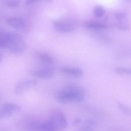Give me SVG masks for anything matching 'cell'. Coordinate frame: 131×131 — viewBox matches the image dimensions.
Returning a JSON list of instances; mask_svg holds the SVG:
<instances>
[{"mask_svg":"<svg viewBox=\"0 0 131 131\" xmlns=\"http://www.w3.org/2000/svg\"><path fill=\"white\" fill-rule=\"evenodd\" d=\"M54 98L60 103H79L85 99V90L80 86L70 85L56 92Z\"/></svg>","mask_w":131,"mask_h":131,"instance_id":"6da1fadb","label":"cell"},{"mask_svg":"<svg viewBox=\"0 0 131 131\" xmlns=\"http://www.w3.org/2000/svg\"><path fill=\"white\" fill-rule=\"evenodd\" d=\"M7 39V49L14 54H20L24 52L27 49V45L23 37L16 32L9 33Z\"/></svg>","mask_w":131,"mask_h":131,"instance_id":"7a4b0ae2","label":"cell"},{"mask_svg":"<svg viewBox=\"0 0 131 131\" xmlns=\"http://www.w3.org/2000/svg\"><path fill=\"white\" fill-rule=\"evenodd\" d=\"M48 121L52 124L54 131L62 130L68 125L67 119L63 112L59 110H54L50 113Z\"/></svg>","mask_w":131,"mask_h":131,"instance_id":"3957f363","label":"cell"},{"mask_svg":"<svg viewBox=\"0 0 131 131\" xmlns=\"http://www.w3.org/2000/svg\"><path fill=\"white\" fill-rule=\"evenodd\" d=\"M21 107L17 104L7 103L0 108V119H3L10 118L15 113L21 110Z\"/></svg>","mask_w":131,"mask_h":131,"instance_id":"277c9868","label":"cell"},{"mask_svg":"<svg viewBox=\"0 0 131 131\" xmlns=\"http://www.w3.org/2000/svg\"><path fill=\"white\" fill-rule=\"evenodd\" d=\"M38 85V82L35 80H21L17 83L14 89L15 93L17 95L23 94L29 90Z\"/></svg>","mask_w":131,"mask_h":131,"instance_id":"5b68a950","label":"cell"},{"mask_svg":"<svg viewBox=\"0 0 131 131\" xmlns=\"http://www.w3.org/2000/svg\"><path fill=\"white\" fill-rule=\"evenodd\" d=\"M29 73L33 76L42 79L51 78L54 73V69L50 67H42L30 70Z\"/></svg>","mask_w":131,"mask_h":131,"instance_id":"8992f818","label":"cell"},{"mask_svg":"<svg viewBox=\"0 0 131 131\" xmlns=\"http://www.w3.org/2000/svg\"><path fill=\"white\" fill-rule=\"evenodd\" d=\"M39 121L32 117H26L21 119L17 123L19 128L27 130H36L37 126Z\"/></svg>","mask_w":131,"mask_h":131,"instance_id":"52a82bcc","label":"cell"},{"mask_svg":"<svg viewBox=\"0 0 131 131\" xmlns=\"http://www.w3.org/2000/svg\"><path fill=\"white\" fill-rule=\"evenodd\" d=\"M53 26L56 30L61 33H70L75 29L73 24L70 22L64 20H58L54 21Z\"/></svg>","mask_w":131,"mask_h":131,"instance_id":"ba28073f","label":"cell"},{"mask_svg":"<svg viewBox=\"0 0 131 131\" xmlns=\"http://www.w3.org/2000/svg\"><path fill=\"white\" fill-rule=\"evenodd\" d=\"M6 22L9 26L16 29H23L25 25L24 20L18 17H8L6 19Z\"/></svg>","mask_w":131,"mask_h":131,"instance_id":"9c48e42d","label":"cell"},{"mask_svg":"<svg viewBox=\"0 0 131 131\" xmlns=\"http://www.w3.org/2000/svg\"><path fill=\"white\" fill-rule=\"evenodd\" d=\"M62 73L76 77H80L83 75V72L81 69L75 67H63L61 69Z\"/></svg>","mask_w":131,"mask_h":131,"instance_id":"30bf717a","label":"cell"},{"mask_svg":"<svg viewBox=\"0 0 131 131\" xmlns=\"http://www.w3.org/2000/svg\"><path fill=\"white\" fill-rule=\"evenodd\" d=\"M84 25L86 28L89 29L98 30L104 29L107 28V26L105 24L100 22L92 20L87 21L85 23Z\"/></svg>","mask_w":131,"mask_h":131,"instance_id":"8fae6325","label":"cell"},{"mask_svg":"<svg viewBox=\"0 0 131 131\" xmlns=\"http://www.w3.org/2000/svg\"><path fill=\"white\" fill-rule=\"evenodd\" d=\"M36 57L40 61L46 64H52L54 63L53 57L44 53H37L36 54Z\"/></svg>","mask_w":131,"mask_h":131,"instance_id":"7c38bea8","label":"cell"},{"mask_svg":"<svg viewBox=\"0 0 131 131\" xmlns=\"http://www.w3.org/2000/svg\"><path fill=\"white\" fill-rule=\"evenodd\" d=\"M36 130L52 131H54V129L52 124L47 120L45 122H39L37 126Z\"/></svg>","mask_w":131,"mask_h":131,"instance_id":"4fadbf2b","label":"cell"},{"mask_svg":"<svg viewBox=\"0 0 131 131\" xmlns=\"http://www.w3.org/2000/svg\"><path fill=\"white\" fill-rule=\"evenodd\" d=\"M20 3V0H3V4L7 7L15 8L19 7Z\"/></svg>","mask_w":131,"mask_h":131,"instance_id":"5bb4252c","label":"cell"},{"mask_svg":"<svg viewBox=\"0 0 131 131\" xmlns=\"http://www.w3.org/2000/svg\"><path fill=\"white\" fill-rule=\"evenodd\" d=\"M126 19V18L118 20L117 26L118 28L121 30H127L129 28L128 21Z\"/></svg>","mask_w":131,"mask_h":131,"instance_id":"9a60e30c","label":"cell"},{"mask_svg":"<svg viewBox=\"0 0 131 131\" xmlns=\"http://www.w3.org/2000/svg\"><path fill=\"white\" fill-rule=\"evenodd\" d=\"M105 9L101 6H96L93 10V14L97 17H102L105 14Z\"/></svg>","mask_w":131,"mask_h":131,"instance_id":"2e32d148","label":"cell"},{"mask_svg":"<svg viewBox=\"0 0 131 131\" xmlns=\"http://www.w3.org/2000/svg\"><path fill=\"white\" fill-rule=\"evenodd\" d=\"M115 72L120 75H129L131 74V70L125 67H115L114 69Z\"/></svg>","mask_w":131,"mask_h":131,"instance_id":"e0dca14e","label":"cell"},{"mask_svg":"<svg viewBox=\"0 0 131 131\" xmlns=\"http://www.w3.org/2000/svg\"><path fill=\"white\" fill-rule=\"evenodd\" d=\"M117 105L119 107L120 110L122 111L126 115H129L130 114L131 111L130 109L128 106H126L124 104H122V103L118 101L117 102Z\"/></svg>","mask_w":131,"mask_h":131,"instance_id":"ac0fdd59","label":"cell"},{"mask_svg":"<svg viewBox=\"0 0 131 131\" xmlns=\"http://www.w3.org/2000/svg\"><path fill=\"white\" fill-rule=\"evenodd\" d=\"M52 0H26L25 2L26 6H29L39 2H46L47 3H51Z\"/></svg>","mask_w":131,"mask_h":131,"instance_id":"d6986e66","label":"cell"},{"mask_svg":"<svg viewBox=\"0 0 131 131\" xmlns=\"http://www.w3.org/2000/svg\"><path fill=\"white\" fill-rule=\"evenodd\" d=\"M7 36L6 37H0V49H7Z\"/></svg>","mask_w":131,"mask_h":131,"instance_id":"ffe728a7","label":"cell"},{"mask_svg":"<svg viewBox=\"0 0 131 131\" xmlns=\"http://www.w3.org/2000/svg\"><path fill=\"white\" fill-rule=\"evenodd\" d=\"M85 123V125L84 126L88 127L91 130H92V127L95 124V122L93 120L90 119L86 120Z\"/></svg>","mask_w":131,"mask_h":131,"instance_id":"44dd1931","label":"cell"},{"mask_svg":"<svg viewBox=\"0 0 131 131\" xmlns=\"http://www.w3.org/2000/svg\"><path fill=\"white\" fill-rule=\"evenodd\" d=\"M115 17L117 20H119L126 18V16L124 13H118L115 14Z\"/></svg>","mask_w":131,"mask_h":131,"instance_id":"7402d4cb","label":"cell"},{"mask_svg":"<svg viewBox=\"0 0 131 131\" xmlns=\"http://www.w3.org/2000/svg\"><path fill=\"white\" fill-rule=\"evenodd\" d=\"M9 32H7L3 29L0 28V37H6Z\"/></svg>","mask_w":131,"mask_h":131,"instance_id":"603a6c76","label":"cell"},{"mask_svg":"<svg viewBox=\"0 0 131 131\" xmlns=\"http://www.w3.org/2000/svg\"><path fill=\"white\" fill-rule=\"evenodd\" d=\"M82 122V120L80 118H77L74 119V121L73 122V125L74 126H77L79 125V124H80V123Z\"/></svg>","mask_w":131,"mask_h":131,"instance_id":"cb8c5ba5","label":"cell"},{"mask_svg":"<svg viewBox=\"0 0 131 131\" xmlns=\"http://www.w3.org/2000/svg\"><path fill=\"white\" fill-rule=\"evenodd\" d=\"M3 58V54L2 53L0 52V62L2 61Z\"/></svg>","mask_w":131,"mask_h":131,"instance_id":"d4e9b609","label":"cell"},{"mask_svg":"<svg viewBox=\"0 0 131 131\" xmlns=\"http://www.w3.org/2000/svg\"><path fill=\"white\" fill-rule=\"evenodd\" d=\"M0 97H1V95H0Z\"/></svg>","mask_w":131,"mask_h":131,"instance_id":"484cf974","label":"cell"}]
</instances>
